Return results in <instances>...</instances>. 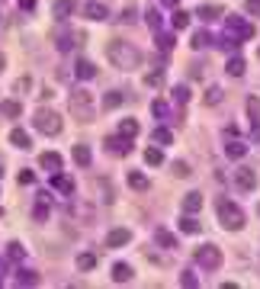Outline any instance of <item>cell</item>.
<instances>
[{"label": "cell", "instance_id": "42", "mask_svg": "<svg viewBox=\"0 0 260 289\" xmlns=\"http://www.w3.org/2000/svg\"><path fill=\"white\" fill-rule=\"evenodd\" d=\"M174 174L177 177H190V164H186V161H177L174 164Z\"/></svg>", "mask_w": 260, "mask_h": 289}, {"label": "cell", "instance_id": "47", "mask_svg": "<svg viewBox=\"0 0 260 289\" xmlns=\"http://www.w3.org/2000/svg\"><path fill=\"white\" fill-rule=\"evenodd\" d=\"M32 87V77H19L16 80V90H29Z\"/></svg>", "mask_w": 260, "mask_h": 289}, {"label": "cell", "instance_id": "18", "mask_svg": "<svg viewBox=\"0 0 260 289\" xmlns=\"http://www.w3.org/2000/svg\"><path fill=\"white\" fill-rule=\"evenodd\" d=\"M128 187H132V190H138V193H145L151 183H148V177L141 174V171H128Z\"/></svg>", "mask_w": 260, "mask_h": 289}, {"label": "cell", "instance_id": "32", "mask_svg": "<svg viewBox=\"0 0 260 289\" xmlns=\"http://www.w3.org/2000/svg\"><path fill=\"white\" fill-rule=\"evenodd\" d=\"M55 45H58V52H68V48L74 45V35H71V32H58L55 35Z\"/></svg>", "mask_w": 260, "mask_h": 289}, {"label": "cell", "instance_id": "13", "mask_svg": "<svg viewBox=\"0 0 260 289\" xmlns=\"http://www.w3.org/2000/svg\"><path fill=\"white\" fill-rule=\"evenodd\" d=\"M196 16L203 19V23H212V19H219V16H222V7H219V4H203V7L196 10Z\"/></svg>", "mask_w": 260, "mask_h": 289}, {"label": "cell", "instance_id": "8", "mask_svg": "<svg viewBox=\"0 0 260 289\" xmlns=\"http://www.w3.org/2000/svg\"><path fill=\"white\" fill-rule=\"evenodd\" d=\"M80 13H84L87 19H97V23H103L106 16H110V10H106L103 4H97V0H87V4L80 7Z\"/></svg>", "mask_w": 260, "mask_h": 289}, {"label": "cell", "instance_id": "3", "mask_svg": "<svg viewBox=\"0 0 260 289\" xmlns=\"http://www.w3.org/2000/svg\"><path fill=\"white\" fill-rule=\"evenodd\" d=\"M215 212H219L222 228H228V232H241V228H244V212H241L238 202H231V199H219V202H215Z\"/></svg>", "mask_w": 260, "mask_h": 289}, {"label": "cell", "instance_id": "38", "mask_svg": "<svg viewBox=\"0 0 260 289\" xmlns=\"http://www.w3.org/2000/svg\"><path fill=\"white\" fill-rule=\"evenodd\" d=\"M222 96H225V93H222V87H209V90H206V103H209V106H219Z\"/></svg>", "mask_w": 260, "mask_h": 289}, {"label": "cell", "instance_id": "2", "mask_svg": "<svg viewBox=\"0 0 260 289\" xmlns=\"http://www.w3.org/2000/svg\"><path fill=\"white\" fill-rule=\"evenodd\" d=\"M68 106L77 116V122H93V116H97V100H93L90 90H74Z\"/></svg>", "mask_w": 260, "mask_h": 289}, {"label": "cell", "instance_id": "16", "mask_svg": "<svg viewBox=\"0 0 260 289\" xmlns=\"http://www.w3.org/2000/svg\"><path fill=\"white\" fill-rule=\"evenodd\" d=\"M10 144H13V148H29L32 138H29L26 129H13V132H10Z\"/></svg>", "mask_w": 260, "mask_h": 289}, {"label": "cell", "instance_id": "9", "mask_svg": "<svg viewBox=\"0 0 260 289\" xmlns=\"http://www.w3.org/2000/svg\"><path fill=\"white\" fill-rule=\"evenodd\" d=\"M106 148H110V154H119V158H122V154H128V151H132V138L116 135V138H110V141H106Z\"/></svg>", "mask_w": 260, "mask_h": 289}, {"label": "cell", "instance_id": "20", "mask_svg": "<svg viewBox=\"0 0 260 289\" xmlns=\"http://www.w3.org/2000/svg\"><path fill=\"white\" fill-rule=\"evenodd\" d=\"M19 113H23V106H19L16 100H4V103H0V116H7V119H19Z\"/></svg>", "mask_w": 260, "mask_h": 289}, {"label": "cell", "instance_id": "28", "mask_svg": "<svg viewBox=\"0 0 260 289\" xmlns=\"http://www.w3.org/2000/svg\"><path fill=\"white\" fill-rule=\"evenodd\" d=\"M122 100H125V96H122L119 90H110V93L103 96V110H116V106H119Z\"/></svg>", "mask_w": 260, "mask_h": 289}, {"label": "cell", "instance_id": "40", "mask_svg": "<svg viewBox=\"0 0 260 289\" xmlns=\"http://www.w3.org/2000/svg\"><path fill=\"white\" fill-rule=\"evenodd\" d=\"M151 113H155L158 119H167V103H164V100H155V103H151Z\"/></svg>", "mask_w": 260, "mask_h": 289}, {"label": "cell", "instance_id": "4", "mask_svg": "<svg viewBox=\"0 0 260 289\" xmlns=\"http://www.w3.org/2000/svg\"><path fill=\"white\" fill-rule=\"evenodd\" d=\"M32 126L42 132V135H58V132H61V116H58L55 110H39L32 116Z\"/></svg>", "mask_w": 260, "mask_h": 289}, {"label": "cell", "instance_id": "41", "mask_svg": "<svg viewBox=\"0 0 260 289\" xmlns=\"http://www.w3.org/2000/svg\"><path fill=\"white\" fill-rule=\"evenodd\" d=\"M7 257L10 260H23V244H16V241H13V244L7 247Z\"/></svg>", "mask_w": 260, "mask_h": 289}, {"label": "cell", "instance_id": "26", "mask_svg": "<svg viewBox=\"0 0 260 289\" xmlns=\"http://www.w3.org/2000/svg\"><path fill=\"white\" fill-rule=\"evenodd\" d=\"M247 116L254 119V132H257V126H260V100L257 96H247Z\"/></svg>", "mask_w": 260, "mask_h": 289}, {"label": "cell", "instance_id": "51", "mask_svg": "<svg viewBox=\"0 0 260 289\" xmlns=\"http://www.w3.org/2000/svg\"><path fill=\"white\" fill-rule=\"evenodd\" d=\"M161 7H177V0H158Z\"/></svg>", "mask_w": 260, "mask_h": 289}, {"label": "cell", "instance_id": "25", "mask_svg": "<svg viewBox=\"0 0 260 289\" xmlns=\"http://www.w3.org/2000/svg\"><path fill=\"white\" fill-rule=\"evenodd\" d=\"M71 154H74V164H80V167L90 164V148H87V144H74V151H71Z\"/></svg>", "mask_w": 260, "mask_h": 289}, {"label": "cell", "instance_id": "31", "mask_svg": "<svg viewBox=\"0 0 260 289\" xmlns=\"http://www.w3.org/2000/svg\"><path fill=\"white\" fill-rule=\"evenodd\" d=\"M225 71H228L231 77H241V74H244V58H228Z\"/></svg>", "mask_w": 260, "mask_h": 289}, {"label": "cell", "instance_id": "7", "mask_svg": "<svg viewBox=\"0 0 260 289\" xmlns=\"http://www.w3.org/2000/svg\"><path fill=\"white\" fill-rule=\"evenodd\" d=\"M234 187L244 190V193H254L257 190V171L254 167H238L234 171Z\"/></svg>", "mask_w": 260, "mask_h": 289}, {"label": "cell", "instance_id": "36", "mask_svg": "<svg viewBox=\"0 0 260 289\" xmlns=\"http://www.w3.org/2000/svg\"><path fill=\"white\" fill-rule=\"evenodd\" d=\"M170 23H174V29H186L190 26V13H186V10H177Z\"/></svg>", "mask_w": 260, "mask_h": 289}, {"label": "cell", "instance_id": "19", "mask_svg": "<svg viewBox=\"0 0 260 289\" xmlns=\"http://www.w3.org/2000/svg\"><path fill=\"white\" fill-rule=\"evenodd\" d=\"M52 187H55V190H61V193H74V183H71V177H64L61 171H55V174H52Z\"/></svg>", "mask_w": 260, "mask_h": 289}, {"label": "cell", "instance_id": "12", "mask_svg": "<svg viewBox=\"0 0 260 289\" xmlns=\"http://www.w3.org/2000/svg\"><path fill=\"white\" fill-rule=\"evenodd\" d=\"M74 74H77L80 80H90V77H97V65L87 61V58H80V61L74 65Z\"/></svg>", "mask_w": 260, "mask_h": 289}, {"label": "cell", "instance_id": "52", "mask_svg": "<svg viewBox=\"0 0 260 289\" xmlns=\"http://www.w3.org/2000/svg\"><path fill=\"white\" fill-rule=\"evenodd\" d=\"M4 68H7V58H4V55H0V74H4Z\"/></svg>", "mask_w": 260, "mask_h": 289}, {"label": "cell", "instance_id": "23", "mask_svg": "<svg viewBox=\"0 0 260 289\" xmlns=\"http://www.w3.org/2000/svg\"><path fill=\"white\" fill-rule=\"evenodd\" d=\"M151 141H155V144H161V148H164V144H170V141H174V135H170V129L158 126L155 132H151Z\"/></svg>", "mask_w": 260, "mask_h": 289}, {"label": "cell", "instance_id": "22", "mask_svg": "<svg viewBox=\"0 0 260 289\" xmlns=\"http://www.w3.org/2000/svg\"><path fill=\"white\" fill-rule=\"evenodd\" d=\"M132 267H128V263H116V267H113V280L116 283H128V280H132Z\"/></svg>", "mask_w": 260, "mask_h": 289}, {"label": "cell", "instance_id": "37", "mask_svg": "<svg viewBox=\"0 0 260 289\" xmlns=\"http://www.w3.org/2000/svg\"><path fill=\"white\" fill-rule=\"evenodd\" d=\"M180 286H186V289H196V286H199V276H196L193 270H183V273H180Z\"/></svg>", "mask_w": 260, "mask_h": 289}, {"label": "cell", "instance_id": "17", "mask_svg": "<svg viewBox=\"0 0 260 289\" xmlns=\"http://www.w3.org/2000/svg\"><path fill=\"white\" fill-rule=\"evenodd\" d=\"M49 193H39V206H35L32 209V215H35V222H45V219H49Z\"/></svg>", "mask_w": 260, "mask_h": 289}, {"label": "cell", "instance_id": "21", "mask_svg": "<svg viewBox=\"0 0 260 289\" xmlns=\"http://www.w3.org/2000/svg\"><path fill=\"white\" fill-rule=\"evenodd\" d=\"M203 209V196L199 193H186L183 196V212H199Z\"/></svg>", "mask_w": 260, "mask_h": 289}, {"label": "cell", "instance_id": "11", "mask_svg": "<svg viewBox=\"0 0 260 289\" xmlns=\"http://www.w3.org/2000/svg\"><path fill=\"white\" fill-rule=\"evenodd\" d=\"M39 164H42L49 174H55V171H61V154H55V151H45V154H39Z\"/></svg>", "mask_w": 260, "mask_h": 289}, {"label": "cell", "instance_id": "15", "mask_svg": "<svg viewBox=\"0 0 260 289\" xmlns=\"http://www.w3.org/2000/svg\"><path fill=\"white\" fill-rule=\"evenodd\" d=\"M155 244H161V247L174 251V247H177V238L167 232V228H155Z\"/></svg>", "mask_w": 260, "mask_h": 289}, {"label": "cell", "instance_id": "50", "mask_svg": "<svg viewBox=\"0 0 260 289\" xmlns=\"http://www.w3.org/2000/svg\"><path fill=\"white\" fill-rule=\"evenodd\" d=\"M122 19H125V23H132V19H135V10H132V7H125V13H122Z\"/></svg>", "mask_w": 260, "mask_h": 289}, {"label": "cell", "instance_id": "1", "mask_svg": "<svg viewBox=\"0 0 260 289\" xmlns=\"http://www.w3.org/2000/svg\"><path fill=\"white\" fill-rule=\"evenodd\" d=\"M106 58H110V65L119 68V71H135L141 65V52L132 42H125V39H110V45H106Z\"/></svg>", "mask_w": 260, "mask_h": 289}, {"label": "cell", "instance_id": "6", "mask_svg": "<svg viewBox=\"0 0 260 289\" xmlns=\"http://www.w3.org/2000/svg\"><path fill=\"white\" fill-rule=\"evenodd\" d=\"M196 263L203 270H219L222 267V251L215 244H203V247H196Z\"/></svg>", "mask_w": 260, "mask_h": 289}, {"label": "cell", "instance_id": "33", "mask_svg": "<svg viewBox=\"0 0 260 289\" xmlns=\"http://www.w3.org/2000/svg\"><path fill=\"white\" fill-rule=\"evenodd\" d=\"M212 42H215V39H212L206 29H203V32H193V48H209Z\"/></svg>", "mask_w": 260, "mask_h": 289}, {"label": "cell", "instance_id": "43", "mask_svg": "<svg viewBox=\"0 0 260 289\" xmlns=\"http://www.w3.org/2000/svg\"><path fill=\"white\" fill-rule=\"evenodd\" d=\"M186 100H190V90H186V87H177L174 90V103H186Z\"/></svg>", "mask_w": 260, "mask_h": 289}, {"label": "cell", "instance_id": "14", "mask_svg": "<svg viewBox=\"0 0 260 289\" xmlns=\"http://www.w3.org/2000/svg\"><path fill=\"white\" fill-rule=\"evenodd\" d=\"M71 13H74V4H71V0H55L52 4V16L55 19H68Z\"/></svg>", "mask_w": 260, "mask_h": 289}, {"label": "cell", "instance_id": "34", "mask_svg": "<svg viewBox=\"0 0 260 289\" xmlns=\"http://www.w3.org/2000/svg\"><path fill=\"white\" fill-rule=\"evenodd\" d=\"M16 283H19V286H35V283H39V273H32V270H19Z\"/></svg>", "mask_w": 260, "mask_h": 289}, {"label": "cell", "instance_id": "24", "mask_svg": "<svg viewBox=\"0 0 260 289\" xmlns=\"http://www.w3.org/2000/svg\"><path fill=\"white\" fill-rule=\"evenodd\" d=\"M225 154H228V158H244V154H247V144L234 138V141H228V144H225Z\"/></svg>", "mask_w": 260, "mask_h": 289}, {"label": "cell", "instance_id": "27", "mask_svg": "<svg viewBox=\"0 0 260 289\" xmlns=\"http://www.w3.org/2000/svg\"><path fill=\"white\" fill-rule=\"evenodd\" d=\"M119 135L135 138L138 135V122H135V119H122V122H119Z\"/></svg>", "mask_w": 260, "mask_h": 289}, {"label": "cell", "instance_id": "30", "mask_svg": "<svg viewBox=\"0 0 260 289\" xmlns=\"http://www.w3.org/2000/svg\"><path fill=\"white\" fill-rule=\"evenodd\" d=\"M145 164H151V167L164 164V151H161V144H158V148H148V151H145Z\"/></svg>", "mask_w": 260, "mask_h": 289}, {"label": "cell", "instance_id": "10", "mask_svg": "<svg viewBox=\"0 0 260 289\" xmlns=\"http://www.w3.org/2000/svg\"><path fill=\"white\" fill-rule=\"evenodd\" d=\"M128 238H132L128 228H113V232L106 235V247H122V244H128Z\"/></svg>", "mask_w": 260, "mask_h": 289}, {"label": "cell", "instance_id": "45", "mask_svg": "<svg viewBox=\"0 0 260 289\" xmlns=\"http://www.w3.org/2000/svg\"><path fill=\"white\" fill-rule=\"evenodd\" d=\"M19 183H23V187L35 183V174H32V171H19Z\"/></svg>", "mask_w": 260, "mask_h": 289}, {"label": "cell", "instance_id": "35", "mask_svg": "<svg viewBox=\"0 0 260 289\" xmlns=\"http://www.w3.org/2000/svg\"><path fill=\"white\" fill-rule=\"evenodd\" d=\"M93 267H97V257H93V254H77V270H93Z\"/></svg>", "mask_w": 260, "mask_h": 289}, {"label": "cell", "instance_id": "48", "mask_svg": "<svg viewBox=\"0 0 260 289\" xmlns=\"http://www.w3.org/2000/svg\"><path fill=\"white\" fill-rule=\"evenodd\" d=\"M19 10L26 13V10H35V0H19Z\"/></svg>", "mask_w": 260, "mask_h": 289}, {"label": "cell", "instance_id": "29", "mask_svg": "<svg viewBox=\"0 0 260 289\" xmlns=\"http://www.w3.org/2000/svg\"><path fill=\"white\" fill-rule=\"evenodd\" d=\"M180 232H186V235H199V222L193 219V212H186V219H180Z\"/></svg>", "mask_w": 260, "mask_h": 289}, {"label": "cell", "instance_id": "44", "mask_svg": "<svg viewBox=\"0 0 260 289\" xmlns=\"http://www.w3.org/2000/svg\"><path fill=\"white\" fill-rule=\"evenodd\" d=\"M158 45L164 48V52H170V48H174V35H158Z\"/></svg>", "mask_w": 260, "mask_h": 289}, {"label": "cell", "instance_id": "49", "mask_svg": "<svg viewBox=\"0 0 260 289\" xmlns=\"http://www.w3.org/2000/svg\"><path fill=\"white\" fill-rule=\"evenodd\" d=\"M247 10H251V13H257V16H260V0H247Z\"/></svg>", "mask_w": 260, "mask_h": 289}, {"label": "cell", "instance_id": "5", "mask_svg": "<svg viewBox=\"0 0 260 289\" xmlns=\"http://www.w3.org/2000/svg\"><path fill=\"white\" fill-rule=\"evenodd\" d=\"M225 35L241 45V42H247V39H254V26H251L247 19H241V16H228V19H225Z\"/></svg>", "mask_w": 260, "mask_h": 289}, {"label": "cell", "instance_id": "39", "mask_svg": "<svg viewBox=\"0 0 260 289\" xmlns=\"http://www.w3.org/2000/svg\"><path fill=\"white\" fill-rule=\"evenodd\" d=\"M161 23H164V19H161V13H158L155 7H151V10H148V26H151V29L158 32V29H161Z\"/></svg>", "mask_w": 260, "mask_h": 289}, {"label": "cell", "instance_id": "46", "mask_svg": "<svg viewBox=\"0 0 260 289\" xmlns=\"http://www.w3.org/2000/svg\"><path fill=\"white\" fill-rule=\"evenodd\" d=\"M145 84H148V87H158V84H161V71H155V74H148V77H145Z\"/></svg>", "mask_w": 260, "mask_h": 289}]
</instances>
